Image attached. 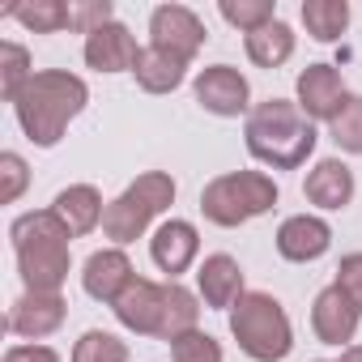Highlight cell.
<instances>
[{
	"label": "cell",
	"instance_id": "cell-16",
	"mask_svg": "<svg viewBox=\"0 0 362 362\" xmlns=\"http://www.w3.org/2000/svg\"><path fill=\"white\" fill-rule=\"evenodd\" d=\"M132 281H136V269H132V260H128L124 247H98V252H90L86 264H81V290H86L94 303L115 307V298H119Z\"/></svg>",
	"mask_w": 362,
	"mask_h": 362
},
{
	"label": "cell",
	"instance_id": "cell-6",
	"mask_svg": "<svg viewBox=\"0 0 362 362\" xmlns=\"http://www.w3.org/2000/svg\"><path fill=\"white\" fill-rule=\"evenodd\" d=\"M175 179L166 170H141L132 184L107 201V218H103V235L111 239V247H128L136 239L149 235V226L175 205Z\"/></svg>",
	"mask_w": 362,
	"mask_h": 362
},
{
	"label": "cell",
	"instance_id": "cell-18",
	"mask_svg": "<svg viewBox=\"0 0 362 362\" xmlns=\"http://www.w3.org/2000/svg\"><path fill=\"white\" fill-rule=\"evenodd\" d=\"M162 298H166V281H149V277H136L119 298H115V320L119 328L136 332V337H158L162 328Z\"/></svg>",
	"mask_w": 362,
	"mask_h": 362
},
{
	"label": "cell",
	"instance_id": "cell-30",
	"mask_svg": "<svg viewBox=\"0 0 362 362\" xmlns=\"http://www.w3.org/2000/svg\"><path fill=\"white\" fill-rule=\"evenodd\" d=\"M30 188V166L18 149H5L0 153V201L5 205H18Z\"/></svg>",
	"mask_w": 362,
	"mask_h": 362
},
{
	"label": "cell",
	"instance_id": "cell-13",
	"mask_svg": "<svg viewBox=\"0 0 362 362\" xmlns=\"http://www.w3.org/2000/svg\"><path fill=\"white\" fill-rule=\"evenodd\" d=\"M141 52L145 47L136 43V35L119 18L107 22V26H98L94 35H86V43H81V60L94 73H136Z\"/></svg>",
	"mask_w": 362,
	"mask_h": 362
},
{
	"label": "cell",
	"instance_id": "cell-34",
	"mask_svg": "<svg viewBox=\"0 0 362 362\" xmlns=\"http://www.w3.org/2000/svg\"><path fill=\"white\" fill-rule=\"evenodd\" d=\"M337 362H362V345H349V349H341V358Z\"/></svg>",
	"mask_w": 362,
	"mask_h": 362
},
{
	"label": "cell",
	"instance_id": "cell-31",
	"mask_svg": "<svg viewBox=\"0 0 362 362\" xmlns=\"http://www.w3.org/2000/svg\"><path fill=\"white\" fill-rule=\"evenodd\" d=\"M107 22H115L111 0H69V30L73 35H94Z\"/></svg>",
	"mask_w": 362,
	"mask_h": 362
},
{
	"label": "cell",
	"instance_id": "cell-35",
	"mask_svg": "<svg viewBox=\"0 0 362 362\" xmlns=\"http://www.w3.org/2000/svg\"><path fill=\"white\" fill-rule=\"evenodd\" d=\"M315 362H328V358H315Z\"/></svg>",
	"mask_w": 362,
	"mask_h": 362
},
{
	"label": "cell",
	"instance_id": "cell-12",
	"mask_svg": "<svg viewBox=\"0 0 362 362\" xmlns=\"http://www.w3.org/2000/svg\"><path fill=\"white\" fill-rule=\"evenodd\" d=\"M358 324H362V311L349 303V294L332 281L324 286L315 298H311V332L320 345H337V349H349L354 337H358Z\"/></svg>",
	"mask_w": 362,
	"mask_h": 362
},
{
	"label": "cell",
	"instance_id": "cell-9",
	"mask_svg": "<svg viewBox=\"0 0 362 362\" xmlns=\"http://www.w3.org/2000/svg\"><path fill=\"white\" fill-rule=\"evenodd\" d=\"M349 90H345V77L337 64H307L298 77H294V103L298 111L311 119V124H332L337 111L345 107Z\"/></svg>",
	"mask_w": 362,
	"mask_h": 362
},
{
	"label": "cell",
	"instance_id": "cell-22",
	"mask_svg": "<svg viewBox=\"0 0 362 362\" xmlns=\"http://www.w3.org/2000/svg\"><path fill=\"white\" fill-rule=\"evenodd\" d=\"M201 328V294L188 290V286H179V281H166V298H162V328H158V341H175V337H184Z\"/></svg>",
	"mask_w": 362,
	"mask_h": 362
},
{
	"label": "cell",
	"instance_id": "cell-27",
	"mask_svg": "<svg viewBox=\"0 0 362 362\" xmlns=\"http://www.w3.org/2000/svg\"><path fill=\"white\" fill-rule=\"evenodd\" d=\"M218 13H222L226 26H235V30L247 39V35H256L260 26L277 22V0H222Z\"/></svg>",
	"mask_w": 362,
	"mask_h": 362
},
{
	"label": "cell",
	"instance_id": "cell-10",
	"mask_svg": "<svg viewBox=\"0 0 362 362\" xmlns=\"http://www.w3.org/2000/svg\"><path fill=\"white\" fill-rule=\"evenodd\" d=\"M149 260L166 281H179V273H188L201 260V230L188 218H166L149 235Z\"/></svg>",
	"mask_w": 362,
	"mask_h": 362
},
{
	"label": "cell",
	"instance_id": "cell-21",
	"mask_svg": "<svg viewBox=\"0 0 362 362\" xmlns=\"http://www.w3.org/2000/svg\"><path fill=\"white\" fill-rule=\"evenodd\" d=\"M294 47H298V35H294V26L281 22V18L243 39V52H247V60H252L256 69H281V64L294 56Z\"/></svg>",
	"mask_w": 362,
	"mask_h": 362
},
{
	"label": "cell",
	"instance_id": "cell-15",
	"mask_svg": "<svg viewBox=\"0 0 362 362\" xmlns=\"http://www.w3.org/2000/svg\"><path fill=\"white\" fill-rule=\"evenodd\" d=\"M303 197H307V205H315L320 214H341V209H349L354 197H358V179H354L349 162H345V158H320V162L307 170V179H303Z\"/></svg>",
	"mask_w": 362,
	"mask_h": 362
},
{
	"label": "cell",
	"instance_id": "cell-32",
	"mask_svg": "<svg viewBox=\"0 0 362 362\" xmlns=\"http://www.w3.org/2000/svg\"><path fill=\"white\" fill-rule=\"evenodd\" d=\"M345 294H349V303L362 311V252H349V256H341V264H337V277H332Z\"/></svg>",
	"mask_w": 362,
	"mask_h": 362
},
{
	"label": "cell",
	"instance_id": "cell-20",
	"mask_svg": "<svg viewBox=\"0 0 362 362\" xmlns=\"http://www.w3.org/2000/svg\"><path fill=\"white\" fill-rule=\"evenodd\" d=\"M188 60H179V56H170V52H158V47H145L141 52V60H136V86L145 90V94H175L179 86L188 81Z\"/></svg>",
	"mask_w": 362,
	"mask_h": 362
},
{
	"label": "cell",
	"instance_id": "cell-14",
	"mask_svg": "<svg viewBox=\"0 0 362 362\" xmlns=\"http://www.w3.org/2000/svg\"><path fill=\"white\" fill-rule=\"evenodd\" d=\"M273 243H277L281 260H290V264H315V260H324L332 252V226L320 214H290L277 226Z\"/></svg>",
	"mask_w": 362,
	"mask_h": 362
},
{
	"label": "cell",
	"instance_id": "cell-3",
	"mask_svg": "<svg viewBox=\"0 0 362 362\" xmlns=\"http://www.w3.org/2000/svg\"><path fill=\"white\" fill-rule=\"evenodd\" d=\"M243 145L269 170H298L320 145V124H311L294 98H264L243 119Z\"/></svg>",
	"mask_w": 362,
	"mask_h": 362
},
{
	"label": "cell",
	"instance_id": "cell-33",
	"mask_svg": "<svg viewBox=\"0 0 362 362\" xmlns=\"http://www.w3.org/2000/svg\"><path fill=\"white\" fill-rule=\"evenodd\" d=\"M0 362H64V358L43 341H22V345H9Z\"/></svg>",
	"mask_w": 362,
	"mask_h": 362
},
{
	"label": "cell",
	"instance_id": "cell-1",
	"mask_svg": "<svg viewBox=\"0 0 362 362\" xmlns=\"http://www.w3.org/2000/svg\"><path fill=\"white\" fill-rule=\"evenodd\" d=\"M9 107L35 149H56L64 141L69 124L90 107V86H86V77H77L69 69H39Z\"/></svg>",
	"mask_w": 362,
	"mask_h": 362
},
{
	"label": "cell",
	"instance_id": "cell-23",
	"mask_svg": "<svg viewBox=\"0 0 362 362\" xmlns=\"http://www.w3.org/2000/svg\"><path fill=\"white\" fill-rule=\"evenodd\" d=\"M298 18H303L307 35L315 43H337L349 30V5L345 0H303Z\"/></svg>",
	"mask_w": 362,
	"mask_h": 362
},
{
	"label": "cell",
	"instance_id": "cell-29",
	"mask_svg": "<svg viewBox=\"0 0 362 362\" xmlns=\"http://www.w3.org/2000/svg\"><path fill=\"white\" fill-rule=\"evenodd\" d=\"M170 362H226V349L214 332L192 328V332L170 341Z\"/></svg>",
	"mask_w": 362,
	"mask_h": 362
},
{
	"label": "cell",
	"instance_id": "cell-7",
	"mask_svg": "<svg viewBox=\"0 0 362 362\" xmlns=\"http://www.w3.org/2000/svg\"><path fill=\"white\" fill-rule=\"evenodd\" d=\"M192 98L201 103V111L218 115V119H247L252 115V81L235 69V64H209L192 77Z\"/></svg>",
	"mask_w": 362,
	"mask_h": 362
},
{
	"label": "cell",
	"instance_id": "cell-2",
	"mask_svg": "<svg viewBox=\"0 0 362 362\" xmlns=\"http://www.w3.org/2000/svg\"><path fill=\"white\" fill-rule=\"evenodd\" d=\"M9 243H13L18 277H22L26 290H39V294H60L64 290L69 269H73V235L56 218L52 205L13 218Z\"/></svg>",
	"mask_w": 362,
	"mask_h": 362
},
{
	"label": "cell",
	"instance_id": "cell-5",
	"mask_svg": "<svg viewBox=\"0 0 362 362\" xmlns=\"http://www.w3.org/2000/svg\"><path fill=\"white\" fill-rule=\"evenodd\" d=\"M230 337L239 341V349L252 362H286L294 349V324L290 311L281 307L277 294L269 290H247L235 307H230Z\"/></svg>",
	"mask_w": 362,
	"mask_h": 362
},
{
	"label": "cell",
	"instance_id": "cell-25",
	"mask_svg": "<svg viewBox=\"0 0 362 362\" xmlns=\"http://www.w3.org/2000/svg\"><path fill=\"white\" fill-rule=\"evenodd\" d=\"M35 73H39V69H35V60H30V52H26L22 43H13V39L0 43V98L13 103V98L22 94V86H26Z\"/></svg>",
	"mask_w": 362,
	"mask_h": 362
},
{
	"label": "cell",
	"instance_id": "cell-26",
	"mask_svg": "<svg viewBox=\"0 0 362 362\" xmlns=\"http://www.w3.org/2000/svg\"><path fill=\"white\" fill-rule=\"evenodd\" d=\"M69 362H128V341L107 332V328H86L73 341Z\"/></svg>",
	"mask_w": 362,
	"mask_h": 362
},
{
	"label": "cell",
	"instance_id": "cell-8",
	"mask_svg": "<svg viewBox=\"0 0 362 362\" xmlns=\"http://www.w3.org/2000/svg\"><path fill=\"white\" fill-rule=\"evenodd\" d=\"M205 39H209V30H205L201 13L188 5H158L149 13V47H158V52H170L192 64L201 56Z\"/></svg>",
	"mask_w": 362,
	"mask_h": 362
},
{
	"label": "cell",
	"instance_id": "cell-4",
	"mask_svg": "<svg viewBox=\"0 0 362 362\" xmlns=\"http://www.w3.org/2000/svg\"><path fill=\"white\" fill-rule=\"evenodd\" d=\"M277 201H281V188L269 170H226L201 188V214L209 226H222V230H239L252 218L273 214Z\"/></svg>",
	"mask_w": 362,
	"mask_h": 362
},
{
	"label": "cell",
	"instance_id": "cell-28",
	"mask_svg": "<svg viewBox=\"0 0 362 362\" xmlns=\"http://www.w3.org/2000/svg\"><path fill=\"white\" fill-rule=\"evenodd\" d=\"M328 136L341 153H354L362 158V94H349L345 107L337 111V119L328 124Z\"/></svg>",
	"mask_w": 362,
	"mask_h": 362
},
{
	"label": "cell",
	"instance_id": "cell-24",
	"mask_svg": "<svg viewBox=\"0 0 362 362\" xmlns=\"http://www.w3.org/2000/svg\"><path fill=\"white\" fill-rule=\"evenodd\" d=\"M5 18H13L30 35H60L69 30V0H26V5H13Z\"/></svg>",
	"mask_w": 362,
	"mask_h": 362
},
{
	"label": "cell",
	"instance_id": "cell-19",
	"mask_svg": "<svg viewBox=\"0 0 362 362\" xmlns=\"http://www.w3.org/2000/svg\"><path fill=\"white\" fill-rule=\"evenodd\" d=\"M52 209H56V218L69 226L73 239L94 235V230L103 226V218H107V201H103V192H98L94 184H69V188H60L56 201H52Z\"/></svg>",
	"mask_w": 362,
	"mask_h": 362
},
{
	"label": "cell",
	"instance_id": "cell-11",
	"mask_svg": "<svg viewBox=\"0 0 362 362\" xmlns=\"http://www.w3.org/2000/svg\"><path fill=\"white\" fill-rule=\"evenodd\" d=\"M69 320V298L64 294H39V290H22L5 315V328L22 341H47L64 328Z\"/></svg>",
	"mask_w": 362,
	"mask_h": 362
},
{
	"label": "cell",
	"instance_id": "cell-17",
	"mask_svg": "<svg viewBox=\"0 0 362 362\" xmlns=\"http://www.w3.org/2000/svg\"><path fill=\"white\" fill-rule=\"evenodd\" d=\"M197 294H201V303H205L209 311H226V315H230V307L247 294L243 264H239L230 252L205 256L201 269H197Z\"/></svg>",
	"mask_w": 362,
	"mask_h": 362
}]
</instances>
